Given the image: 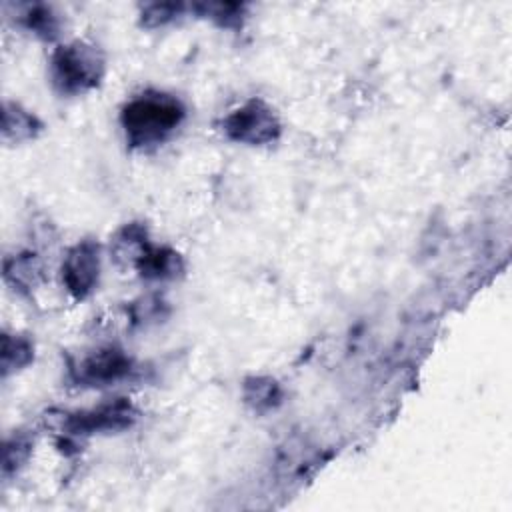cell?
I'll return each mask as SVG.
<instances>
[{
  "label": "cell",
  "instance_id": "cell-8",
  "mask_svg": "<svg viewBox=\"0 0 512 512\" xmlns=\"http://www.w3.org/2000/svg\"><path fill=\"white\" fill-rule=\"evenodd\" d=\"M152 244L148 226L144 222H126L110 236V258L124 270H134L146 248Z\"/></svg>",
  "mask_w": 512,
  "mask_h": 512
},
{
  "label": "cell",
  "instance_id": "cell-5",
  "mask_svg": "<svg viewBox=\"0 0 512 512\" xmlns=\"http://www.w3.org/2000/svg\"><path fill=\"white\" fill-rule=\"evenodd\" d=\"M138 420V410L128 398H112L98 406L64 412L60 430L66 440H78L92 434H116L128 430Z\"/></svg>",
  "mask_w": 512,
  "mask_h": 512
},
{
  "label": "cell",
  "instance_id": "cell-6",
  "mask_svg": "<svg viewBox=\"0 0 512 512\" xmlns=\"http://www.w3.org/2000/svg\"><path fill=\"white\" fill-rule=\"evenodd\" d=\"M102 272V246L94 238L78 240L70 246L60 264V282L74 300L90 298Z\"/></svg>",
  "mask_w": 512,
  "mask_h": 512
},
{
  "label": "cell",
  "instance_id": "cell-15",
  "mask_svg": "<svg viewBox=\"0 0 512 512\" xmlns=\"http://www.w3.org/2000/svg\"><path fill=\"white\" fill-rule=\"evenodd\" d=\"M244 8H246L244 4H224V2L190 6V10H198L202 16L210 18L212 22H216L222 28H240L242 18H244Z\"/></svg>",
  "mask_w": 512,
  "mask_h": 512
},
{
  "label": "cell",
  "instance_id": "cell-17",
  "mask_svg": "<svg viewBox=\"0 0 512 512\" xmlns=\"http://www.w3.org/2000/svg\"><path fill=\"white\" fill-rule=\"evenodd\" d=\"M130 322L136 326H148L154 322H162L168 316V306L160 296H142L130 304Z\"/></svg>",
  "mask_w": 512,
  "mask_h": 512
},
{
  "label": "cell",
  "instance_id": "cell-2",
  "mask_svg": "<svg viewBox=\"0 0 512 512\" xmlns=\"http://www.w3.org/2000/svg\"><path fill=\"white\" fill-rule=\"evenodd\" d=\"M106 74L104 52L86 40L58 44L48 60V80L62 98H76L100 86Z\"/></svg>",
  "mask_w": 512,
  "mask_h": 512
},
{
  "label": "cell",
  "instance_id": "cell-4",
  "mask_svg": "<svg viewBox=\"0 0 512 512\" xmlns=\"http://www.w3.org/2000/svg\"><path fill=\"white\" fill-rule=\"evenodd\" d=\"M136 360L120 346L106 344L68 362V380L80 388H108L136 374Z\"/></svg>",
  "mask_w": 512,
  "mask_h": 512
},
{
  "label": "cell",
  "instance_id": "cell-12",
  "mask_svg": "<svg viewBox=\"0 0 512 512\" xmlns=\"http://www.w3.org/2000/svg\"><path fill=\"white\" fill-rule=\"evenodd\" d=\"M242 400L250 410L266 414L284 402V390L272 376H250L242 382Z\"/></svg>",
  "mask_w": 512,
  "mask_h": 512
},
{
  "label": "cell",
  "instance_id": "cell-10",
  "mask_svg": "<svg viewBox=\"0 0 512 512\" xmlns=\"http://www.w3.org/2000/svg\"><path fill=\"white\" fill-rule=\"evenodd\" d=\"M44 280V262L32 250L4 258V282L18 294H30Z\"/></svg>",
  "mask_w": 512,
  "mask_h": 512
},
{
  "label": "cell",
  "instance_id": "cell-16",
  "mask_svg": "<svg viewBox=\"0 0 512 512\" xmlns=\"http://www.w3.org/2000/svg\"><path fill=\"white\" fill-rule=\"evenodd\" d=\"M184 12H186V6L176 4V2L144 4L140 10V24L144 28H162V26L178 20Z\"/></svg>",
  "mask_w": 512,
  "mask_h": 512
},
{
  "label": "cell",
  "instance_id": "cell-14",
  "mask_svg": "<svg viewBox=\"0 0 512 512\" xmlns=\"http://www.w3.org/2000/svg\"><path fill=\"white\" fill-rule=\"evenodd\" d=\"M32 446L34 440L28 432L22 430H14L12 436L6 438L4 442V452H2V474L4 476H12L16 474L20 468L26 466V462L30 460L32 454Z\"/></svg>",
  "mask_w": 512,
  "mask_h": 512
},
{
  "label": "cell",
  "instance_id": "cell-9",
  "mask_svg": "<svg viewBox=\"0 0 512 512\" xmlns=\"http://www.w3.org/2000/svg\"><path fill=\"white\" fill-rule=\"evenodd\" d=\"M44 130V122L20 102L4 100L2 104V140L18 146L36 140Z\"/></svg>",
  "mask_w": 512,
  "mask_h": 512
},
{
  "label": "cell",
  "instance_id": "cell-13",
  "mask_svg": "<svg viewBox=\"0 0 512 512\" xmlns=\"http://www.w3.org/2000/svg\"><path fill=\"white\" fill-rule=\"evenodd\" d=\"M34 362V342L26 334L4 332L2 334V352H0V368L2 378L16 374L28 368Z\"/></svg>",
  "mask_w": 512,
  "mask_h": 512
},
{
  "label": "cell",
  "instance_id": "cell-11",
  "mask_svg": "<svg viewBox=\"0 0 512 512\" xmlns=\"http://www.w3.org/2000/svg\"><path fill=\"white\" fill-rule=\"evenodd\" d=\"M16 22L26 32H30L32 36H36V38H40L44 42L58 40L62 36V28H64L62 16L50 4H44V2L24 4L18 10Z\"/></svg>",
  "mask_w": 512,
  "mask_h": 512
},
{
  "label": "cell",
  "instance_id": "cell-1",
  "mask_svg": "<svg viewBox=\"0 0 512 512\" xmlns=\"http://www.w3.org/2000/svg\"><path fill=\"white\" fill-rule=\"evenodd\" d=\"M188 118L186 104L170 92L148 88L120 108V128L128 148L150 152L170 142Z\"/></svg>",
  "mask_w": 512,
  "mask_h": 512
},
{
  "label": "cell",
  "instance_id": "cell-7",
  "mask_svg": "<svg viewBox=\"0 0 512 512\" xmlns=\"http://www.w3.org/2000/svg\"><path fill=\"white\" fill-rule=\"evenodd\" d=\"M186 262L182 254L164 244H150L136 262L134 272L148 282H170L184 274Z\"/></svg>",
  "mask_w": 512,
  "mask_h": 512
},
{
  "label": "cell",
  "instance_id": "cell-3",
  "mask_svg": "<svg viewBox=\"0 0 512 512\" xmlns=\"http://www.w3.org/2000/svg\"><path fill=\"white\" fill-rule=\"evenodd\" d=\"M226 140L242 146H268L280 140L282 122L278 112L262 98H248L220 120Z\"/></svg>",
  "mask_w": 512,
  "mask_h": 512
}]
</instances>
